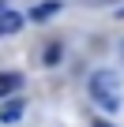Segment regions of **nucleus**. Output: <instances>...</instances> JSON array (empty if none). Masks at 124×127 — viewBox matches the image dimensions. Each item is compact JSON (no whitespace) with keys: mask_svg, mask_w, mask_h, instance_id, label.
<instances>
[{"mask_svg":"<svg viewBox=\"0 0 124 127\" xmlns=\"http://www.w3.org/2000/svg\"><path fill=\"white\" fill-rule=\"evenodd\" d=\"M87 90H90V101L98 108H105V112H117L124 105V79H120V71H109V67L94 71Z\"/></svg>","mask_w":124,"mask_h":127,"instance_id":"f257e3e1","label":"nucleus"},{"mask_svg":"<svg viewBox=\"0 0 124 127\" xmlns=\"http://www.w3.org/2000/svg\"><path fill=\"white\" fill-rule=\"evenodd\" d=\"M23 108H26L23 97H8L4 105H0V123H15V120L23 116Z\"/></svg>","mask_w":124,"mask_h":127,"instance_id":"f03ea898","label":"nucleus"},{"mask_svg":"<svg viewBox=\"0 0 124 127\" xmlns=\"http://www.w3.org/2000/svg\"><path fill=\"white\" fill-rule=\"evenodd\" d=\"M19 26H23V15H19V11H11V8H4V11H0V37L15 34Z\"/></svg>","mask_w":124,"mask_h":127,"instance_id":"7ed1b4c3","label":"nucleus"},{"mask_svg":"<svg viewBox=\"0 0 124 127\" xmlns=\"http://www.w3.org/2000/svg\"><path fill=\"white\" fill-rule=\"evenodd\" d=\"M60 8H64L60 0H41V4H38V8L30 11V19H34V23H45V19H53V15L60 11Z\"/></svg>","mask_w":124,"mask_h":127,"instance_id":"20e7f679","label":"nucleus"},{"mask_svg":"<svg viewBox=\"0 0 124 127\" xmlns=\"http://www.w3.org/2000/svg\"><path fill=\"white\" fill-rule=\"evenodd\" d=\"M19 86H23V79H19L15 71H0V97H11Z\"/></svg>","mask_w":124,"mask_h":127,"instance_id":"39448f33","label":"nucleus"},{"mask_svg":"<svg viewBox=\"0 0 124 127\" xmlns=\"http://www.w3.org/2000/svg\"><path fill=\"white\" fill-rule=\"evenodd\" d=\"M56 60H60V45H49V49H45V64H49V67H53Z\"/></svg>","mask_w":124,"mask_h":127,"instance_id":"423d86ee","label":"nucleus"},{"mask_svg":"<svg viewBox=\"0 0 124 127\" xmlns=\"http://www.w3.org/2000/svg\"><path fill=\"white\" fill-rule=\"evenodd\" d=\"M94 127H113V123H105V120H94Z\"/></svg>","mask_w":124,"mask_h":127,"instance_id":"0eeeda50","label":"nucleus"},{"mask_svg":"<svg viewBox=\"0 0 124 127\" xmlns=\"http://www.w3.org/2000/svg\"><path fill=\"white\" fill-rule=\"evenodd\" d=\"M4 8H8V0H0V11H4Z\"/></svg>","mask_w":124,"mask_h":127,"instance_id":"6e6552de","label":"nucleus"},{"mask_svg":"<svg viewBox=\"0 0 124 127\" xmlns=\"http://www.w3.org/2000/svg\"><path fill=\"white\" fill-rule=\"evenodd\" d=\"M120 19H124V8H120Z\"/></svg>","mask_w":124,"mask_h":127,"instance_id":"1a4fd4ad","label":"nucleus"},{"mask_svg":"<svg viewBox=\"0 0 124 127\" xmlns=\"http://www.w3.org/2000/svg\"><path fill=\"white\" fill-rule=\"evenodd\" d=\"M120 52H124V45H120Z\"/></svg>","mask_w":124,"mask_h":127,"instance_id":"9d476101","label":"nucleus"}]
</instances>
